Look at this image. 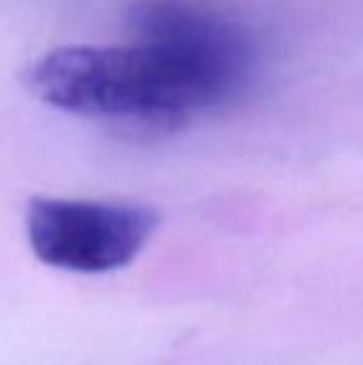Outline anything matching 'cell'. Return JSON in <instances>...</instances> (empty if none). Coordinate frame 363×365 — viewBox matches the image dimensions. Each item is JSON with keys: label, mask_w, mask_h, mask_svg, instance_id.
<instances>
[{"label": "cell", "mask_w": 363, "mask_h": 365, "mask_svg": "<svg viewBox=\"0 0 363 365\" xmlns=\"http://www.w3.org/2000/svg\"><path fill=\"white\" fill-rule=\"evenodd\" d=\"M257 68V43L234 18L199 0H140L127 43L55 48L23 80L55 110L165 135L237 102Z\"/></svg>", "instance_id": "obj_1"}, {"label": "cell", "mask_w": 363, "mask_h": 365, "mask_svg": "<svg viewBox=\"0 0 363 365\" xmlns=\"http://www.w3.org/2000/svg\"><path fill=\"white\" fill-rule=\"evenodd\" d=\"M160 226L147 204L38 197L28 204L25 229L33 254L53 269L105 274L127 266Z\"/></svg>", "instance_id": "obj_2"}]
</instances>
